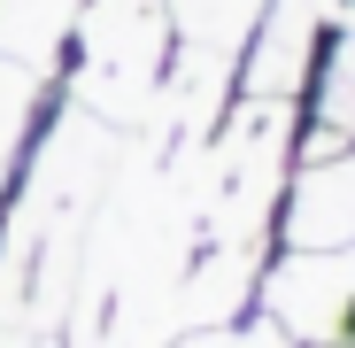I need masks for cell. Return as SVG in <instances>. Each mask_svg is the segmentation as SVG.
I'll return each instance as SVG.
<instances>
[{"label": "cell", "instance_id": "cell-1", "mask_svg": "<svg viewBox=\"0 0 355 348\" xmlns=\"http://www.w3.org/2000/svg\"><path fill=\"white\" fill-rule=\"evenodd\" d=\"M170 63H178V39L162 0H85L62 63H54V93L116 132L155 140L170 101Z\"/></svg>", "mask_w": 355, "mask_h": 348}, {"label": "cell", "instance_id": "cell-2", "mask_svg": "<svg viewBox=\"0 0 355 348\" xmlns=\"http://www.w3.org/2000/svg\"><path fill=\"white\" fill-rule=\"evenodd\" d=\"M255 317L286 348H347L355 340V240L347 248H270Z\"/></svg>", "mask_w": 355, "mask_h": 348}, {"label": "cell", "instance_id": "cell-3", "mask_svg": "<svg viewBox=\"0 0 355 348\" xmlns=\"http://www.w3.org/2000/svg\"><path fill=\"white\" fill-rule=\"evenodd\" d=\"M332 24H340V0H270L248 54H240V78L232 93H263V101H302L324 47H332Z\"/></svg>", "mask_w": 355, "mask_h": 348}, {"label": "cell", "instance_id": "cell-4", "mask_svg": "<svg viewBox=\"0 0 355 348\" xmlns=\"http://www.w3.org/2000/svg\"><path fill=\"white\" fill-rule=\"evenodd\" d=\"M355 240V140L302 155L278 201V248H347Z\"/></svg>", "mask_w": 355, "mask_h": 348}, {"label": "cell", "instance_id": "cell-5", "mask_svg": "<svg viewBox=\"0 0 355 348\" xmlns=\"http://www.w3.org/2000/svg\"><path fill=\"white\" fill-rule=\"evenodd\" d=\"M54 101H62V93H54V78H46V70L8 63V54H0V194H8V179L24 170V155L39 147Z\"/></svg>", "mask_w": 355, "mask_h": 348}, {"label": "cell", "instance_id": "cell-6", "mask_svg": "<svg viewBox=\"0 0 355 348\" xmlns=\"http://www.w3.org/2000/svg\"><path fill=\"white\" fill-rule=\"evenodd\" d=\"M85 16V0H0V54L8 63H31L54 78V63H62V47Z\"/></svg>", "mask_w": 355, "mask_h": 348}, {"label": "cell", "instance_id": "cell-7", "mask_svg": "<svg viewBox=\"0 0 355 348\" xmlns=\"http://www.w3.org/2000/svg\"><path fill=\"white\" fill-rule=\"evenodd\" d=\"M170 348H286L263 317H240V325H216V333H186V340H170Z\"/></svg>", "mask_w": 355, "mask_h": 348}, {"label": "cell", "instance_id": "cell-8", "mask_svg": "<svg viewBox=\"0 0 355 348\" xmlns=\"http://www.w3.org/2000/svg\"><path fill=\"white\" fill-rule=\"evenodd\" d=\"M347 348H355V340H347Z\"/></svg>", "mask_w": 355, "mask_h": 348}]
</instances>
